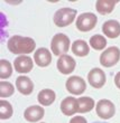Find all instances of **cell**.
I'll list each match as a JSON object with an SVG mask.
<instances>
[{"label":"cell","mask_w":120,"mask_h":123,"mask_svg":"<svg viewBox=\"0 0 120 123\" xmlns=\"http://www.w3.org/2000/svg\"><path fill=\"white\" fill-rule=\"evenodd\" d=\"M66 90L73 95H81L84 93L85 88H87V83L82 77L80 76H71L67 78V81L65 83Z\"/></svg>","instance_id":"obj_7"},{"label":"cell","mask_w":120,"mask_h":123,"mask_svg":"<svg viewBox=\"0 0 120 123\" xmlns=\"http://www.w3.org/2000/svg\"><path fill=\"white\" fill-rule=\"evenodd\" d=\"M72 52L73 54L79 57H84V56L89 55L90 53V47H89L88 43L82 39H78L72 44Z\"/></svg>","instance_id":"obj_17"},{"label":"cell","mask_w":120,"mask_h":123,"mask_svg":"<svg viewBox=\"0 0 120 123\" xmlns=\"http://www.w3.org/2000/svg\"><path fill=\"white\" fill-rule=\"evenodd\" d=\"M56 98V94L55 92L51 90V88H45V90H42V91L38 93L37 95V100H38L39 104L40 105H44V106H48L55 101Z\"/></svg>","instance_id":"obj_16"},{"label":"cell","mask_w":120,"mask_h":123,"mask_svg":"<svg viewBox=\"0 0 120 123\" xmlns=\"http://www.w3.org/2000/svg\"><path fill=\"white\" fill-rule=\"evenodd\" d=\"M93 123H103V122H93Z\"/></svg>","instance_id":"obj_26"},{"label":"cell","mask_w":120,"mask_h":123,"mask_svg":"<svg viewBox=\"0 0 120 123\" xmlns=\"http://www.w3.org/2000/svg\"><path fill=\"white\" fill-rule=\"evenodd\" d=\"M44 114H45V111L43 109V106H39V105H33V106L27 107L25 112H24V117L25 120L28 121L30 123H35L40 121L44 117Z\"/></svg>","instance_id":"obj_11"},{"label":"cell","mask_w":120,"mask_h":123,"mask_svg":"<svg viewBox=\"0 0 120 123\" xmlns=\"http://www.w3.org/2000/svg\"><path fill=\"white\" fill-rule=\"evenodd\" d=\"M70 38L64 34H56L52 38L51 49L54 55L62 56L70 49Z\"/></svg>","instance_id":"obj_3"},{"label":"cell","mask_w":120,"mask_h":123,"mask_svg":"<svg viewBox=\"0 0 120 123\" xmlns=\"http://www.w3.org/2000/svg\"><path fill=\"white\" fill-rule=\"evenodd\" d=\"M56 66H57V69H59L60 73L64 75H68L75 69L76 63H75L74 58H72V56L64 54V55L60 56Z\"/></svg>","instance_id":"obj_9"},{"label":"cell","mask_w":120,"mask_h":123,"mask_svg":"<svg viewBox=\"0 0 120 123\" xmlns=\"http://www.w3.org/2000/svg\"><path fill=\"white\" fill-rule=\"evenodd\" d=\"M13 66H15V69H16L18 73L26 74V73H29L33 69V67H34V62H33V59L30 58L29 56L20 55L15 59Z\"/></svg>","instance_id":"obj_10"},{"label":"cell","mask_w":120,"mask_h":123,"mask_svg":"<svg viewBox=\"0 0 120 123\" xmlns=\"http://www.w3.org/2000/svg\"><path fill=\"white\" fill-rule=\"evenodd\" d=\"M16 87L20 94L23 95H30L34 91V83L27 76H18L16 80Z\"/></svg>","instance_id":"obj_13"},{"label":"cell","mask_w":120,"mask_h":123,"mask_svg":"<svg viewBox=\"0 0 120 123\" xmlns=\"http://www.w3.org/2000/svg\"><path fill=\"white\" fill-rule=\"evenodd\" d=\"M95 111H97V114L99 117L103 119V120H109L116 114V106L111 101L103 98L97 103Z\"/></svg>","instance_id":"obj_6"},{"label":"cell","mask_w":120,"mask_h":123,"mask_svg":"<svg viewBox=\"0 0 120 123\" xmlns=\"http://www.w3.org/2000/svg\"><path fill=\"white\" fill-rule=\"evenodd\" d=\"M98 21V17L92 12H83L76 19V28L82 32H87L92 30L95 27Z\"/></svg>","instance_id":"obj_4"},{"label":"cell","mask_w":120,"mask_h":123,"mask_svg":"<svg viewBox=\"0 0 120 123\" xmlns=\"http://www.w3.org/2000/svg\"><path fill=\"white\" fill-rule=\"evenodd\" d=\"M90 46L95 50H102L107 46V39L102 35H94L90 38Z\"/></svg>","instance_id":"obj_20"},{"label":"cell","mask_w":120,"mask_h":123,"mask_svg":"<svg viewBox=\"0 0 120 123\" xmlns=\"http://www.w3.org/2000/svg\"><path fill=\"white\" fill-rule=\"evenodd\" d=\"M114 84L117 85L118 88H120V72H118L114 76Z\"/></svg>","instance_id":"obj_25"},{"label":"cell","mask_w":120,"mask_h":123,"mask_svg":"<svg viewBox=\"0 0 120 123\" xmlns=\"http://www.w3.org/2000/svg\"><path fill=\"white\" fill-rule=\"evenodd\" d=\"M13 110L11 104L5 100L0 101V119L1 120L10 119L13 117Z\"/></svg>","instance_id":"obj_21"},{"label":"cell","mask_w":120,"mask_h":123,"mask_svg":"<svg viewBox=\"0 0 120 123\" xmlns=\"http://www.w3.org/2000/svg\"><path fill=\"white\" fill-rule=\"evenodd\" d=\"M13 74V67L8 61L6 59H1L0 61V78H8Z\"/></svg>","instance_id":"obj_22"},{"label":"cell","mask_w":120,"mask_h":123,"mask_svg":"<svg viewBox=\"0 0 120 123\" xmlns=\"http://www.w3.org/2000/svg\"><path fill=\"white\" fill-rule=\"evenodd\" d=\"M120 59V49L116 46L108 47L100 56V64L104 67H112Z\"/></svg>","instance_id":"obj_5"},{"label":"cell","mask_w":120,"mask_h":123,"mask_svg":"<svg viewBox=\"0 0 120 123\" xmlns=\"http://www.w3.org/2000/svg\"><path fill=\"white\" fill-rule=\"evenodd\" d=\"M78 11L73 8H68V7H65V8H61L54 13V24H55L57 27H66L68 25H71L75 19V16H76Z\"/></svg>","instance_id":"obj_2"},{"label":"cell","mask_w":120,"mask_h":123,"mask_svg":"<svg viewBox=\"0 0 120 123\" xmlns=\"http://www.w3.org/2000/svg\"><path fill=\"white\" fill-rule=\"evenodd\" d=\"M61 111L63 114L72 117L73 114L78 113V98L73 96H67L61 102Z\"/></svg>","instance_id":"obj_14"},{"label":"cell","mask_w":120,"mask_h":123,"mask_svg":"<svg viewBox=\"0 0 120 123\" xmlns=\"http://www.w3.org/2000/svg\"><path fill=\"white\" fill-rule=\"evenodd\" d=\"M70 123H88L87 122V120H85V117H73L71 119V121H70Z\"/></svg>","instance_id":"obj_24"},{"label":"cell","mask_w":120,"mask_h":123,"mask_svg":"<svg viewBox=\"0 0 120 123\" xmlns=\"http://www.w3.org/2000/svg\"><path fill=\"white\" fill-rule=\"evenodd\" d=\"M34 59L37 66L39 67H46L52 63V54L48 49L40 47L35 52L34 54Z\"/></svg>","instance_id":"obj_12"},{"label":"cell","mask_w":120,"mask_h":123,"mask_svg":"<svg viewBox=\"0 0 120 123\" xmlns=\"http://www.w3.org/2000/svg\"><path fill=\"white\" fill-rule=\"evenodd\" d=\"M13 92H15V87H13V85L11 83L6 81L0 82V96L1 97L11 96Z\"/></svg>","instance_id":"obj_23"},{"label":"cell","mask_w":120,"mask_h":123,"mask_svg":"<svg viewBox=\"0 0 120 123\" xmlns=\"http://www.w3.org/2000/svg\"><path fill=\"white\" fill-rule=\"evenodd\" d=\"M7 47L9 49V52H11L13 54L25 55V54H30L35 50L36 43L30 37H23V36L15 35L9 38Z\"/></svg>","instance_id":"obj_1"},{"label":"cell","mask_w":120,"mask_h":123,"mask_svg":"<svg viewBox=\"0 0 120 123\" xmlns=\"http://www.w3.org/2000/svg\"><path fill=\"white\" fill-rule=\"evenodd\" d=\"M118 3V1L112 0V1H107V0H99L95 2V8L97 11L101 15H108L113 11L114 7Z\"/></svg>","instance_id":"obj_19"},{"label":"cell","mask_w":120,"mask_h":123,"mask_svg":"<svg viewBox=\"0 0 120 123\" xmlns=\"http://www.w3.org/2000/svg\"><path fill=\"white\" fill-rule=\"evenodd\" d=\"M102 31L108 38L114 39L120 35V23L117 20H108L102 26Z\"/></svg>","instance_id":"obj_15"},{"label":"cell","mask_w":120,"mask_h":123,"mask_svg":"<svg viewBox=\"0 0 120 123\" xmlns=\"http://www.w3.org/2000/svg\"><path fill=\"white\" fill-rule=\"evenodd\" d=\"M95 106V102L90 96H82L78 98V113H87L90 112Z\"/></svg>","instance_id":"obj_18"},{"label":"cell","mask_w":120,"mask_h":123,"mask_svg":"<svg viewBox=\"0 0 120 123\" xmlns=\"http://www.w3.org/2000/svg\"><path fill=\"white\" fill-rule=\"evenodd\" d=\"M106 73L100 68H93L89 72L88 74V82L89 84L94 88H101L106 84Z\"/></svg>","instance_id":"obj_8"}]
</instances>
